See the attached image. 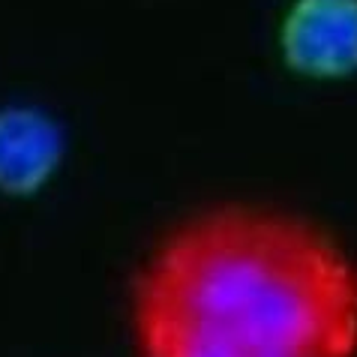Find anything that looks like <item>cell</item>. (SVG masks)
Wrapping results in <instances>:
<instances>
[{
	"mask_svg": "<svg viewBox=\"0 0 357 357\" xmlns=\"http://www.w3.org/2000/svg\"><path fill=\"white\" fill-rule=\"evenodd\" d=\"M135 357H357V259L301 213L202 207L130 282Z\"/></svg>",
	"mask_w": 357,
	"mask_h": 357,
	"instance_id": "1",
	"label": "cell"
},
{
	"mask_svg": "<svg viewBox=\"0 0 357 357\" xmlns=\"http://www.w3.org/2000/svg\"><path fill=\"white\" fill-rule=\"evenodd\" d=\"M289 73L310 82L357 75V0H291L276 27Z\"/></svg>",
	"mask_w": 357,
	"mask_h": 357,
	"instance_id": "2",
	"label": "cell"
},
{
	"mask_svg": "<svg viewBox=\"0 0 357 357\" xmlns=\"http://www.w3.org/2000/svg\"><path fill=\"white\" fill-rule=\"evenodd\" d=\"M63 130L36 105L0 108V195L33 198L63 165Z\"/></svg>",
	"mask_w": 357,
	"mask_h": 357,
	"instance_id": "3",
	"label": "cell"
}]
</instances>
